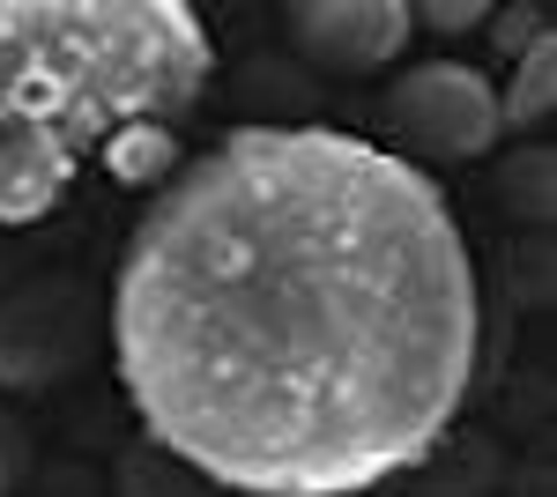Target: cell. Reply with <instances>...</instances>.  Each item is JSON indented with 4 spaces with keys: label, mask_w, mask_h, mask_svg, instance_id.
Returning <instances> with one entry per match:
<instances>
[{
    "label": "cell",
    "mask_w": 557,
    "mask_h": 497,
    "mask_svg": "<svg viewBox=\"0 0 557 497\" xmlns=\"http://www.w3.org/2000/svg\"><path fill=\"white\" fill-rule=\"evenodd\" d=\"M104 341L141 446L231 497H364L454 438L483 283L431 171L372 134L246 120L134 215Z\"/></svg>",
    "instance_id": "6da1fadb"
},
{
    "label": "cell",
    "mask_w": 557,
    "mask_h": 497,
    "mask_svg": "<svg viewBox=\"0 0 557 497\" xmlns=\"http://www.w3.org/2000/svg\"><path fill=\"white\" fill-rule=\"evenodd\" d=\"M209 75L215 38L186 0H0V112L75 164L127 134H178Z\"/></svg>",
    "instance_id": "7a4b0ae2"
},
{
    "label": "cell",
    "mask_w": 557,
    "mask_h": 497,
    "mask_svg": "<svg viewBox=\"0 0 557 497\" xmlns=\"http://www.w3.org/2000/svg\"><path fill=\"white\" fill-rule=\"evenodd\" d=\"M380 120L394 134V157H409L417 171H438L446 164H475L506 141L498 126V83L469 67V60H417L401 67L394 89L380 97Z\"/></svg>",
    "instance_id": "3957f363"
},
{
    "label": "cell",
    "mask_w": 557,
    "mask_h": 497,
    "mask_svg": "<svg viewBox=\"0 0 557 497\" xmlns=\"http://www.w3.org/2000/svg\"><path fill=\"white\" fill-rule=\"evenodd\" d=\"M97 290L83 275H30L0 290V394H52L97 357Z\"/></svg>",
    "instance_id": "277c9868"
},
{
    "label": "cell",
    "mask_w": 557,
    "mask_h": 497,
    "mask_svg": "<svg viewBox=\"0 0 557 497\" xmlns=\"http://www.w3.org/2000/svg\"><path fill=\"white\" fill-rule=\"evenodd\" d=\"M283 30H290V52L320 75H386L417 23H409V0H290L283 8Z\"/></svg>",
    "instance_id": "5b68a950"
},
{
    "label": "cell",
    "mask_w": 557,
    "mask_h": 497,
    "mask_svg": "<svg viewBox=\"0 0 557 497\" xmlns=\"http://www.w3.org/2000/svg\"><path fill=\"white\" fill-rule=\"evenodd\" d=\"M75 157L38 134L30 120H15V112H0V231H23V223H38L52 208L67 201V186H75Z\"/></svg>",
    "instance_id": "8992f818"
},
{
    "label": "cell",
    "mask_w": 557,
    "mask_h": 497,
    "mask_svg": "<svg viewBox=\"0 0 557 497\" xmlns=\"http://www.w3.org/2000/svg\"><path fill=\"white\" fill-rule=\"evenodd\" d=\"M550 38L557 30H543V38L513 60V75L498 83V126H506V134L550 126V112H557V45Z\"/></svg>",
    "instance_id": "52a82bcc"
},
{
    "label": "cell",
    "mask_w": 557,
    "mask_h": 497,
    "mask_svg": "<svg viewBox=\"0 0 557 497\" xmlns=\"http://www.w3.org/2000/svg\"><path fill=\"white\" fill-rule=\"evenodd\" d=\"M491 186H498V208L543 238L550 215H557V149L528 141V149H513V157H498V178H491Z\"/></svg>",
    "instance_id": "ba28073f"
},
{
    "label": "cell",
    "mask_w": 557,
    "mask_h": 497,
    "mask_svg": "<svg viewBox=\"0 0 557 497\" xmlns=\"http://www.w3.org/2000/svg\"><path fill=\"white\" fill-rule=\"evenodd\" d=\"M112 497H231V490L209 483L201 468H186V460H172V453H157V446L134 438L127 453L112 460Z\"/></svg>",
    "instance_id": "9c48e42d"
},
{
    "label": "cell",
    "mask_w": 557,
    "mask_h": 497,
    "mask_svg": "<svg viewBox=\"0 0 557 497\" xmlns=\"http://www.w3.org/2000/svg\"><path fill=\"white\" fill-rule=\"evenodd\" d=\"M483 30H491V52L513 67V60H520L535 38H543L550 23H543V8H491V23H483Z\"/></svg>",
    "instance_id": "30bf717a"
},
{
    "label": "cell",
    "mask_w": 557,
    "mask_h": 497,
    "mask_svg": "<svg viewBox=\"0 0 557 497\" xmlns=\"http://www.w3.org/2000/svg\"><path fill=\"white\" fill-rule=\"evenodd\" d=\"M409 23L431 30V38H469V30L491 23V8L483 0H424V8H409Z\"/></svg>",
    "instance_id": "8fae6325"
},
{
    "label": "cell",
    "mask_w": 557,
    "mask_h": 497,
    "mask_svg": "<svg viewBox=\"0 0 557 497\" xmlns=\"http://www.w3.org/2000/svg\"><path fill=\"white\" fill-rule=\"evenodd\" d=\"M23 475H30V431H23V415L0 401V497L23 490Z\"/></svg>",
    "instance_id": "7c38bea8"
}]
</instances>
